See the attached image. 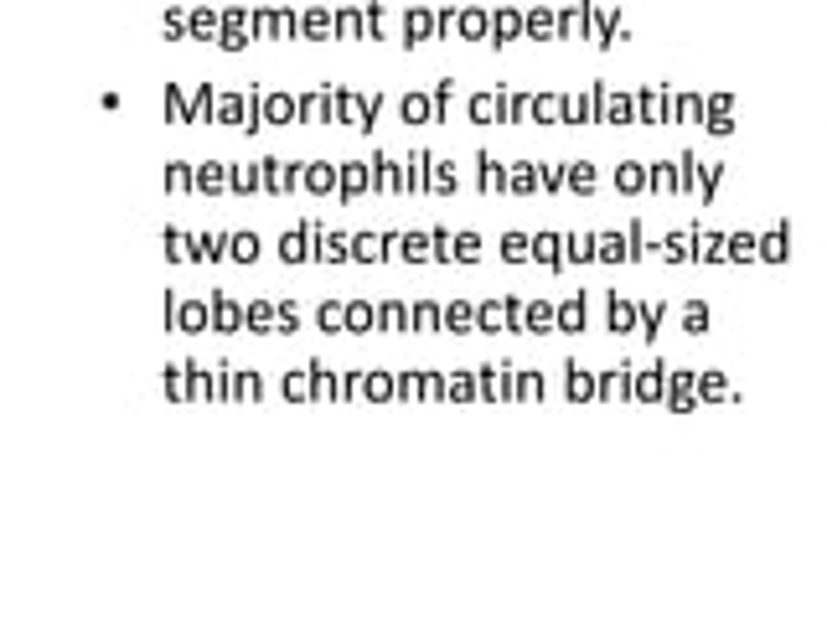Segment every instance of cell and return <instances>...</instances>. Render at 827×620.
<instances>
[{
  "mask_svg": "<svg viewBox=\"0 0 827 620\" xmlns=\"http://www.w3.org/2000/svg\"><path fill=\"white\" fill-rule=\"evenodd\" d=\"M362 31H367V16H362V11H352V6L336 11V37H342V42H357Z\"/></svg>",
  "mask_w": 827,
  "mask_h": 620,
  "instance_id": "33",
  "label": "cell"
},
{
  "mask_svg": "<svg viewBox=\"0 0 827 620\" xmlns=\"http://www.w3.org/2000/svg\"><path fill=\"white\" fill-rule=\"evenodd\" d=\"M362 16H367V31H373V42H383V37H388V11H383V0L362 6Z\"/></svg>",
  "mask_w": 827,
  "mask_h": 620,
  "instance_id": "38",
  "label": "cell"
},
{
  "mask_svg": "<svg viewBox=\"0 0 827 620\" xmlns=\"http://www.w3.org/2000/svg\"><path fill=\"white\" fill-rule=\"evenodd\" d=\"M362 372H367V367H352V372H342V398H357V393H362Z\"/></svg>",
  "mask_w": 827,
  "mask_h": 620,
  "instance_id": "50",
  "label": "cell"
},
{
  "mask_svg": "<svg viewBox=\"0 0 827 620\" xmlns=\"http://www.w3.org/2000/svg\"><path fill=\"white\" fill-rule=\"evenodd\" d=\"M280 259H285V264H305V259H316V233H311V223H300L295 233H285V238H280Z\"/></svg>",
  "mask_w": 827,
  "mask_h": 620,
  "instance_id": "13",
  "label": "cell"
},
{
  "mask_svg": "<svg viewBox=\"0 0 827 620\" xmlns=\"http://www.w3.org/2000/svg\"><path fill=\"white\" fill-rule=\"evenodd\" d=\"M373 192H404V176H398V166L383 150H373Z\"/></svg>",
  "mask_w": 827,
  "mask_h": 620,
  "instance_id": "20",
  "label": "cell"
},
{
  "mask_svg": "<svg viewBox=\"0 0 827 620\" xmlns=\"http://www.w3.org/2000/svg\"><path fill=\"white\" fill-rule=\"evenodd\" d=\"M166 259H192V238L181 228H166Z\"/></svg>",
  "mask_w": 827,
  "mask_h": 620,
  "instance_id": "41",
  "label": "cell"
},
{
  "mask_svg": "<svg viewBox=\"0 0 827 620\" xmlns=\"http://www.w3.org/2000/svg\"><path fill=\"white\" fill-rule=\"evenodd\" d=\"M187 383H192V398H218V372H207L202 362H187Z\"/></svg>",
  "mask_w": 827,
  "mask_h": 620,
  "instance_id": "28",
  "label": "cell"
},
{
  "mask_svg": "<svg viewBox=\"0 0 827 620\" xmlns=\"http://www.w3.org/2000/svg\"><path fill=\"white\" fill-rule=\"evenodd\" d=\"M192 259H197V264L228 259V233H197V238H192Z\"/></svg>",
  "mask_w": 827,
  "mask_h": 620,
  "instance_id": "21",
  "label": "cell"
},
{
  "mask_svg": "<svg viewBox=\"0 0 827 620\" xmlns=\"http://www.w3.org/2000/svg\"><path fill=\"white\" fill-rule=\"evenodd\" d=\"M166 192H197V166L171 161V166H166Z\"/></svg>",
  "mask_w": 827,
  "mask_h": 620,
  "instance_id": "29",
  "label": "cell"
},
{
  "mask_svg": "<svg viewBox=\"0 0 827 620\" xmlns=\"http://www.w3.org/2000/svg\"><path fill=\"white\" fill-rule=\"evenodd\" d=\"M455 254H461V259H476V238H471V233H466V238H461V243H455Z\"/></svg>",
  "mask_w": 827,
  "mask_h": 620,
  "instance_id": "54",
  "label": "cell"
},
{
  "mask_svg": "<svg viewBox=\"0 0 827 620\" xmlns=\"http://www.w3.org/2000/svg\"><path fill=\"white\" fill-rule=\"evenodd\" d=\"M274 321H280V305H274V300H249V331L254 336H274Z\"/></svg>",
  "mask_w": 827,
  "mask_h": 620,
  "instance_id": "22",
  "label": "cell"
},
{
  "mask_svg": "<svg viewBox=\"0 0 827 620\" xmlns=\"http://www.w3.org/2000/svg\"><path fill=\"white\" fill-rule=\"evenodd\" d=\"M336 176H342V166H331V161H305V166H300V192L331 197V192H336Z\"/></svg>",
  "mask_w": 827,
  "mask_h": 620,
  "instance_id": "8",
  "label": "cell"
},
{
  "mask_svg": "<svg viewBox=\"0 0 827 620\" xmlns=\"http://www.w3.org/2000/svg\"><path fill=\"white\" fill-rule=\"evenodd\" d=\"M435 238H424V233H404L398 238V254H404L409 264H419V259H435V248H430Z\"/></svg>",
  "mask_w": 827,
  "mask_h": 620,
  "instance_id": "31",
  "label": "cell"
},
{
  "mask_svg": "<svg viewBox=\"0 0 827 620\" xmlns=\"http://www.w3.org/2000/svg\"><path fill=\"white\" fill-rule=\"evenodd\" d=\"M414 326H419V331H440V326H445V310H440L435 300H419V305H414Z\"/></svg>",
  "mask_w": 827,
  "mask_h": 620,
  "instance_id": "37",
  "label": "cell"
},
{
  "mask_svg": "<svg viewBox=\"0 0 827 620\" xmlns=\"http://www.w3.org/2000/svg\"><path fill=\"white\" fill-rule=\"evenodd\" d=\"M300 37L305 42H331L336 37V16L326 6H305L300 11Z\"/></svg>",
  "mask_w": 827,
  "mask_h": 620,
  "instance_id": "12",
  "label": "cell"
},
{
  "mask_svg": "<svg viewBox=\"0 0 827 620\" xmlns=\"http://www.w3.org/2000/svg\"><path fill=\"white\" fill-rule=\"evenodd\" d=\"M305 372H311V398H342V378L326 362H305Z\"/></svg>",
  "mask_w": 827,
  "mask_h": 620,
  "instance_id": "18",
  "label": "cell"
},
{
  "mask_svg": "<svg viewBox=\"0 0 827 620\" xmlns=\"http://www.w3.org/2000/svg\"><path fill=\"white\" fill-rule=\"evenodd\" d=\"M254 37H300V16L285 11V6H259L254 11Z\"/></svg>",
  "mask_w": 827,
  "mask_h": 620,
  "instance_id": "3",
  "label": "cell"
},
{
  "mask_svg": "<svg viewBox=\"0 0 827 620\" xmlns=\"http://www.w3.org/2000/svg\"><path fill=\"white\" fill-rule=\"evenodd\" d=\"M212 331H243L249 326V305H238L228 290H212Z\"/></svg>",
  "mask_w": 827,
  "mask_h": 620,
  "instance_id": "5",
  "label": "cell"
},
{
  "mask_svg": "<svg viewBox=\"0 0 827 620\" xmlns=\"http://www.w3.org/2000/svg\"><path fill=\"white\" fill-rule=\"evenodd\" d=\"M430 171H435V155L430 150H414L409 155V171H404V192H430Z\"/></svg>",
  "mask_w": 827,
  "mask_h": 620,
  "instance_id": "16",
  "label": "cell"
},
{
  "mask_svg": "<svg viewBox=\"0 0 827 620\" xmlns=\"http://www.w3.org/2000/svg\"><path fill=\"white\" fill-rule=\"evenodd\" d=\"M280 393H285V398H311V372H285Z\"/></svg>",
  "mask_w": 827,
  "mask_h": 620,
  "instance_id": "42",
  "label": "cell"
},
{
  "mask_svg": "<svg viewBox=\"0 0 827 620\" xmlns=\"http://www.w3.org/2000/svg\"><path fill=\"white\" fill-rule=\"evenodd\" d=\"M223 31H254L249 6H228V11H223Z\"/></svg>",
  "mask_w": 827,
  "mask_h": 620,
  "instance_id": "44",
  "label": "cell"
},
{
  "mask_svg": "<svg viewBox=\"0 0 827 620\" xmlns=\"http://www.w3.org/2000/svg\"><path fill=\"white\" fill-rule=\"evenodd\" d=\"M781 243H786L781 233H776V238H765V248H760V254H765V259H781V254H786V248H781Z\"/></svg>",
  "mask_w": 827,
  "mask_h": 620,
  "instance_id": "52",
  "label": "cell"
},
{
  "mask_svg": "<svg viewBox=\"0 0 827 620\" xmlns=\"http://www.w3.org/2000/svg\"><path fill=\"white\" fill-rule=\"evenodd\" d=\"M378 331H414V310L404 300H383L378 305Z\"/></svg>",
  "mask_w": 827,
  "mask_h": 620,
  "instance_id": "17",
  "label": "cell"
},
{
  "mask_svg": "<svg viewBox=\"0 0 827 620\" xmlns=\"http://www.w3.org/2000/svg\"><path fill=\"white\" fill-rule=\"evenodd\" d=\"M471 393H476L471 378H455V383H450V398H471Z\"/></svg>",
  "mask_w": 827,
  "mask_h": 620,
  "instance_id": "53",
  "label": "cell"
},
{
  "mask_svg": "<svg viewBox=\"0 0 827 620\" xmlns=\"http://www.w3.org/2000/svg\"><path fill=\"white\" fill-rule=\"evenodd\" d=\"M166 398H176V403H192V383H187V362H176V367H166Z\"/></svg>",
  "mask_w": 827,
  "mask_h": 620,
  "instance_id": "32",
  "label": "cell"
},
{
  "mask_svg": "<svg viewBox=\"0 0 827 620\" xmlns=\"http://www.w3.org/2000/svg\"><path fill=\"white\" fill-rule=\"evenodd\" d=\"M233 398H264V383H259V372L254 367H233Z\"/></svg>",
  "mask_w": 827,
  "mask_h": 620,
  "instance_id": "36",
  "label": "cell"
},
{
  "mask_svg": "<svg viewBox=\"0 0 827 620\" xmlns=\"http://www.w3.org/2000/svg\"><path fill=\"white\" fill-rule=\"evenodd\" d=\"M228 192H238V197H254V192H264V161H249V166H228Z\"/></svg>",
  "mask_w": 827,
  "mask_h": 620,
  "instance_id": "14",
  "label": "cell"
},
{
  "mask_svg": "<svg viewBox=\"0 0 827 620\" xmlns=\"http://www.w3.org/2000/svg\"><path fill=\"white\" fill-rule=\"evenodd\" d=\"M388 254V248H383V233L373 238V233H352V259L357 264H378Z\"/></svg>",
  "mask_w": 827,
  "mask_h": 620,
  "instance_id": "26",
  "label": "cell"
},
{
  "mask_svg": "<svg viewBox=\"0 0 827 620\" xmlns=\"http://www.w3.org/2000/svg\"><path fill=\"white\" fill-rule=\"evenodd\" d=\"M450 186H455L450 166H440V161H435V171H430V192H450Z\"/></svg>",
  "mask_w": 827,
  "mask_h": 620,
  "instance_id": "49",
  "label": "cell"
},
{
  "mask_svg": "<svg viewBox=\"0 0 827 620\" xmlns=\"http://www.w3.org/2000/svg\"><path fill=\"white\" fill-rule=\"evenodd\" d=\"M187 26H192V42H218V31H223V11H212V6H192V11H187Z\"/></svg>",
  "mask_w": 827,
  "mask_h": 620,
  "instance_id": "15",
  "label": "cell"
},
{
  "mask_svg": "<svg viewBox=\"0 0 827 620\" xmlns=\"http://www.w3.org/2000/svg\"><path fill=\"white\" fill-rule=\"evenodd\" d=\"M398 114L409 124H430L435 119V93H404V99H398Z\"/></svg>",
  "mask_w": 827,
  "mask_h": 620,
  "instance_id": "19",
  "label": "cell"
},
{
  "mask_svg": "<svg viewBox=\"0 0 827 620\" xmlns=\"http://www.w3.org/2000/svg\"><path fill=\"white\" fill-rule=\"evenodd\" d=\"M161 31H166V37H192V26H187V11H181V6H171V11L161 16Z\"/></svg>",
  "mask_w": 827,
  "mask_h": 620,
  "instance_id": "40",
  "label": "cell"
},
{
  "mask_svg": "<svg viewBox=\"0 0 827 620\" xmlns=\"http://www.w3.org/2000/svg\"><path fill=\"white\" fill-rule=\"evenodd\" d=\"M440 393H450L440 372H419V398H440Z\"/></svg>",
  "mask_w": 827,
  "mask_h": 620,
  "instance_id": "46",
  "label": "cell"
},
{
  "mask_svg": "<svg viewBox=\"0 0 827 620\" xmlns=\"http://www.w3.org/2000/svg\"><path fill=\"white\" fill-rule=\"evenodd\" d=\"M383 109V93H362V88H336V124H352V130L373 135V119Z\"/></svg>",
  "mask_w": 827,
  "mask_h": 620,
  "instance_id": "1",
  "label": "cell"
},
{
  "mask_svg": "<svg viewBox=\"0 0 827 620\" xmlns=\"http://www.w3.org/2000/svg\"><path fill=\"white\" fill-rule=\"evenodd\" d=\"M455 26H461V31H466V37H481V31H486V26H492V16H486V11H466V16H461V21H455Z\"/></svg>",
  "mask_w": 827,
  "mask_h": 620,
  "instance_id": "45",
  "label": "cell"
},
{
  "mask_svg": "<svg viewBox=\"0 0 827 620\" xmlns=\"http://www.w3.org/2000/svg\"><path fill=\"white\" fill-rule=\"evenodd\" d=\"M166 114H171L176 124H192V99L181 93V83H166Z\"/></svg>",
  "mask_w": 827,
  "mask_h": 620,
  "instance_id": "34",
  "label": "cell"
},
{
  "mask_svg": "<svg viewBox=\"0 0 827 620\" xmlns=\"http://www.w3.org/2000/svg\"><path fill=\"white\" fill-rule=\"evenodd\" d=\"M445 331H476V310H471L466 300L445 305Z\"/></svg>",
  "mask_w": 827,
  "mask_h": 620,
  "instance_id": "35",
  "label": "cell"
},
{
  "mask_svg": "<svg viewBox=\"0 0 827 620\" xmlns=\"http://www.w3.org/2000/svg\"><path fill=\"white\" fill-rule=\"evenodd\" d=\"M440 37V21L430 6H409L404 11V47H419V42H435Z\"/></svg>",
  "mask_w": 827,
  "mask_h": 620,
  "instance_id": "9",
  "label": "cell"
},
{
  "mask_svg": "<svg viewBox=\"0 0 827 620\" xmlns=\"http://www.w3.org/2000/svg\"><path fill=\"white\" fill-rule=\"evenodd\" d=\"M218 47L223 52H243V47H249V31H218Z\"/></svg>",
  "mask_w": 827,
  "mask_h": 620,
  "instance_id": "47",
  "label": "cell"
},
{
  "mask_svg": "<svg viewBox=\"0 0 827 620\" xmlns=\"http://www.w3.org/2000/svg\"><path fill=\"white\" fill-rule=\"evenodd\" d=\"M259 114H264V124H290V119H300V99H290L280 88H264Z\"/></svg>",
  "mask_w": 827,
  "mask_h": 620,
  "instance_id": "11",
  "label": "cell"
},
{
  "mask_svg": "<svg viewBox=\"0 0 827 620\" xmlns=\"http://www.w3.org/2000/svg\"><path fill=\"white\" fill-rule=\"evenodd\" d=\"M373 192V161H342V176H336V197L357 202Z\"/></svg>",
  "mask_w": 827,
  "mask_h": 620,
  "instance_id": "4",
  "label": "cell"
},
{
  "mask_svg": "<svg viewBox=\"0 0 827 620\" xmlns=\"http://www.w3.org/2000/svg\"><path fill=\"white\" fill-rule=\"evenodd\" d=\"M373 326H378L373 300H347V336H362V331H373Z\"/></svg>",
  "mask_w": 827,
  "mask_h": 620,
  "instance_id": "24",
  "label": "cell"
},
{
  "mask_svg": "<svg viewBox=\"0 0 827 620\" xmlns=\"http://www.w3.org/2000/svg\"><path fill=\"white\" fill-rule=\"evenodd\" d=\"M197 192H207V197L228 192V166H223V161H202V166H197Z\"/></svg>",
  "mask_w": 827,
  "mask_h": 620,
  "instance_id": "23",
  "label": "cell"
},
{
  "mask_svg": "<svg viewBox=\"0 0 827 620\" xmlns=\"http://www.w3.org/2000/svg\"><path fill=\"white\" fill-rule=\"evenodd\" d=\"M300 331V310L290 300H280V321H274V336H295Z\"/></svg>",
  "mask_w": 827,
  "mask_h": 620,
  "instance_id": "43",
  "label": "cell"
},
{
  "mask_svg": "<svg viewBox=\"0 0 827 620\" xmlns=\"http://www.w3.org/2000/svg\"><path fill=\"white\" fill-rule=\"evenodd\" d=\"M316 326H321L326 336L347 331V305H336V300H321V305H316Z\"/></svg>",
  "mask_w": 827,
  "mask_h": 620,
  "instance_id": "27",
  "label": "cell"
},
{
  "mask_svg": "<svg viewBox=\"0 0 827 620\" xmlns=\"http://www.w3.org/2000/svg\"><path fill=\"white\" fill-rule=\"evenodd\" d=\"M331 119H336V88L331 83L300 93V124H331Z\"/></svg>",
  "mask_w": 827,
  "mask_h": 620,
  "instance_id": "6",
  "label": "cell"
},
{
  "mask_svg": "<svg viewBox=\"0 0 827 620\" xmlns=\"http://www.w3.org/2000/svg\"><path fill=\"white\" fill-rule=\"evenodd\" d=\"M264 192L269 197L300 192V166H285V161H274V155H264Z\"/></svg>",
  "mask_w": 827,
  "mask_h": 620,
  "instance_id": "10",
  "label": "cell"
},
{
  "mask_svg": "<svg viewBox=\"0 0 827 620\" xmlns=\"http://www.w3.org/2000/svg\"><path fill=\"white\" fill-rule=\"evenodd\" d=\"M311 223V233H316V259L321 264H347L352 259V233H326L316 217H305Z\"/></svg>",
  "mask_w": 827,
  "mask_h": 620,
  "instance_id": "7",
  "label": "cell"
},
{
  "mask_svg": "<svg viewBox=\"0 0 827 620\" xmlns=\"http://www.w3.org/2000/svg\"><path fill=\"white\" fill-rule=\"evenodd\" d=\"M471 114H476V119H492V114H497V104L486 99V93H476V99H471Z\"/></svg>",
  "mask_w": 827,
  "mask_h": 620,
  "instance_id": "51",
  "label": "cell"
},
{
  "mask_svg": "<svg viewBox=\"0 0 827 620\" xmlns=\"http://www.w3.org/2000/svg\"><path fill=\"white\" fill-rule=\"evenodd\" d=\"M393 393H398L393 372H378V367L362 372V398H378V403H383V398H393Z\"/></svg>",
  "mask_w": 827,
  "mask_h": 620,
  "instance_id": "25",
  "label": "cell"
},
{
  "mask_svg": "<svg viewBox=\"0 0 827 620\" xmlns=\"http://www.w3.org/2000/svg\"><path fill=\"white\" fill-rule=\"evenodd\" d=\"M228 259L254 264L259 259V233H228Z\"/></svg>",
  "mask_w": 827,
  "mask_h": 620,
  "instance_id": "30",
  "label": "cell"
},
{
  "mask_svg": "<svg viewBox=\"0 0 827 620\" xmlns=\"http://www.w3.org/2000/svg\"><path fill=\"white\" fill-rule=\"evenodd\" d=\"M517 26H523V16H517V11H497V21H492V37H497V47H502L507 37H517Z\"/></svg>",
  "mask_w": 827,
  "mask_h": 620,
  "instance_id": "39",
  "label": "cell"
},
{
  "mask_svg": "<svg viewBox=\"0 0 827 620\" xmlns=\"http://www.w3.org/2000/svg\"><path fill=\"white\" fill-rule=\"evenodd\" d=\"M393 383H398V393H393V398H414V393H419V372H398Z\"/></svg>",
  "mask_w": 827,
  "mask_h": 620,
  "instance_id": "48",
  "label": "cell"
},
{
  "mask_svg": "<svg viewBox=\"0 0 827 620\" xmlns=\"http://www.w3.org/2000/svg\"><path fill=\"white\" fill-rule=\"evenodd\" d=\"M166 331H181V336L212 331V300H176V310L166 316Z\"/></svg>",
  "mask_w": 827,
  "mask_h": 620,
  "instance_id": "2",
  "label": "cell"
}]
</instances>
